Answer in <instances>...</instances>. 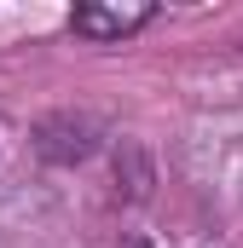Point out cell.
<instances>
[{
	"instance_id": "obj_1",
	"label": "cell",
	"mask_w": 243,
	"mask_h": 248,
	"mask_svg": "<svg viewBox=\"0 0 243 248\" xmlns=\"http://www.w3.org/2000/svg\"><path fill=\"white\" fill-rule=\"evenodd\" d=\"M151 17H156V6H145V0H133V6H75L69 29L87 35V41H122V35L145 29Z\"/></svg>"
}]
</instances>
